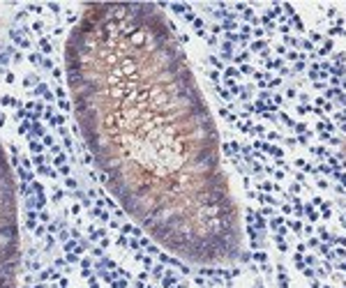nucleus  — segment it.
Listing matches in <instances>:
<instances>
[{"label":"nucleus","mask_w":346,"mask_h":288,"mask_svg":"<svg viewBox=\"0 0 346 288\" xmlns=\"http://www.w3.org/2000/svg\"><path fill=\"white\" fill-rule=\"evenodd\" d=\"M21 270V224L19 194L7 152L0 143V288H19Z\"/></svg>","instance_id":"obj_2"},{"label":"nucleus","mask_w":346,"mask_h":288,"mask_svg":"<svg viewBox=\"0 0 346 288\" xmlns=\"http://www.w3.org/2000/svg\"><path fill=\"white\" fill-rule=\"evenodd\" d=\"M65 79L83 145L122 212L180 261H233L240 224L217 129L164 12L88 5L67 35Z\"/></svg>","instance_id":"obj_1"}]
</instances>
